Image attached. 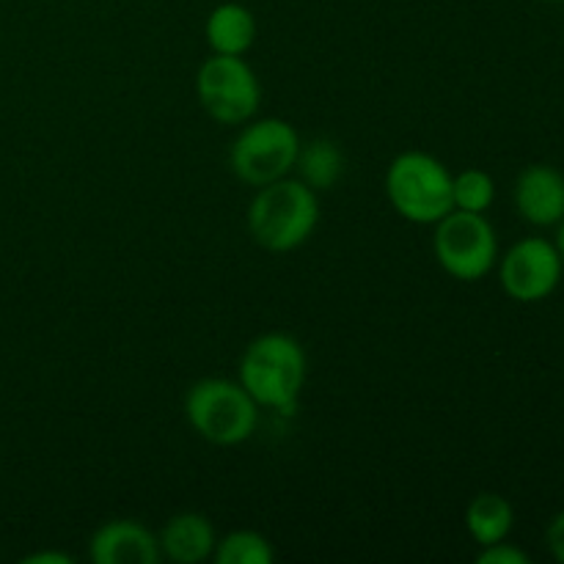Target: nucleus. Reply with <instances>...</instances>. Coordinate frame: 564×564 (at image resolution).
<instances>
[{
  "label": "nucleus",
  "instance_id": "1",
  "mask_svg": "<svg viewBox=\"0 0 564 564\" xmlns=\"http://www.w3.org/2000/svg\"><path fill=\"white\" fill-rule=\"evenodd\" d=\"M319 224L317 191L303 180H275L259 187L248 207V229L257 246L270 253L301 248Z\"/></svg>",
  "mask_w": 564,
  "mask_h": 564
},
{
  "label": "nucleus",
  "instance_id": "2",
  "mask_svg": "<svg viewBox=\"0 0 564 564\" xmlns=\"http://www.w3.org/2000/svg\"><path fill=\"white\" fill-rule=\"evenodd\" d=\"M306 352L290 334H262L246 347L240 361V383L257 405L279 413L295 411L306 386Z\"/></svg>",
  "mask_w": 564,
  "mask_h": 564
},
{
  "label": "nucleus",
  "instance_id": "3",
  "mask_svg": "<svg viewBox=\"0 0 564 564\" xmlns=\"http://www.w3.org/2000/svg\"><path fill=\"white\" fill-rule=\"evenodd\" d=\"M386 196L391 207L411 224H438L455 209L452 174L427 152H402L386 171Z\"/></svg>",
  "mask_w": 564,
  "mask_h": 564
},
{
  "label": "nucleus",
  "instance_id": "4",
  "mask_svg": "<svg viewBox=\"0 0 564 564\" xmlns=\"http://www.w3.org/2000/svg\"><path fill=\"white\" fill-rule=\"evenodd\" d=\"M185 416L204 441L215 446H237L253 435L259 405L242 383L207 378L191 386L185 397Z\"/></svg>",
  "mask_w": 564,
  "mask_h": 564
},
{
  "label": "nucleus",
  "instance_id": "5",
  "mask_svg": "<svg viewBox=\"0 0 564 564\" xmlns=\"http://www.w3.org/2000/svg\"><path fill=\"white\" fill-rule=\"evenodd\" d=\"M301 135L284 119H257L242 127L229 149V165L242 182L264 187L284 180L301 154Z\"/></svg>",
  "mask_w": 564,
  "mask_h": 564
},
{
  "label": "nucleus",
  "instance_id": "6",
  "mask_svg": "<svg viewBox=\"0 0 564 564\" xmlns=\"http://www.w3.org/2000/svg\"><path fill=\"white\" fill-rule=\"evenodd\" d=\"M435 259L457 281H479L499 259V240L485 213L452 209L435 224Z\"/></svg>",
  "mask_w": 564,
  "mask_h": 564
},
{
  "label": "nucleus",
  "instance_id": "7",
  "mask_svg": "<svg viewBox=\"0 0 564 564\" xmlns=\"http://www.w3.org/2000/svg\"><path fill=\"white\" fill-rule=\"evenodd\" d=\"M196 91L204 110L218 124H246L257 116L262 102V86L242 55H218L207 58L198 69Z\"/></svg>",
  "mask_w": 564,
  "mask_h": 564
},
{
  "label": "nucleus",
  "instance_id": "8",
  "mask_svg": "<svg viewBox=\"0 0 564 564\" xmlns=\"http://www.w3.org/2000/svg\"><path fill=\"white\" fill-rule=\"evenodd\" d=\"M562 264L554 242L543 237H527L516 242L501 259V286L512 301H545L560 286Z\"/></svg>",
  "mask_w": 564,
  "mask_h": 564
},
{
  "label": "nucleus",
  "instance_id": "9",
  "mask_svg": "<svg viewBox=\"0 0 564 564\" xmlns=\"http://www.w3.org/2000/svg\"><path fill=\"white\" fill-rule=\"evenodd\" d=\"M94 564H158L163 560L160 540L138 521H110L94 532L88 545Z\"/></svg>",
  "mask_w": 564,
  "mask_h": 564
},
{
  "label": "nucleus",
  "instance_id": "10",
  "mask_svg": "<svg viewBox=\"0 0 564 564\" xmlns=\"http://www.w3.org/2000/svg\"><path fill=\"white\" fill-rule=\"evenodd\" d=\"M516 207L534 226H554L564 218V176L554 165H529L516 182Z\"/></svg>",
  "mask_w": 564,
  "mask_h": 564
},
{
  "label": "nucleus",
  "instance_id": "11",
  "mask_svg": "<svg viewBox=\"0 0 564 564\" xmlns=\"http://www.w3.org/2000/svg\"><path fill=\"white\" fill-rule=\"evenodd\" d=\"M158 540L160 551H163V560H171L176 564H198L209 560L215 545H218L215 527L202 512H180V516H174L165 523Z\"/></svg>",
  "mask_w": 564,
  "mask_h": 564
},
{
  "label": "nucleus",
  "instance_id": "12",
  "mask_svg": "<svg viewBox=\"0 0 564 564\" xmlns=\"http://www.w3.org/2000/svg\"><path fill=\"white\" fill-rule=\"evenodd\" d=\"M207 44L218 55H246L257 42V17L242 3H220L209 11Z\"/></svg>",
  "mask_w": 564,
  "mask_h": 564
},
{
  "label": "nucleus",
  "instance_id": "13",
  "mask_svg": "<svg viewBox=\"0 0 564 564\" xmlns=\"http://www.w3.org/2000/svg\"><path fill=\"white\" fill-rule=\"evenodd\" d=\"M516 523L512 505L499 494H479L466 510V529L474 538V543L494 545L507 540Z\"/></svg>",
  "mask_w": 564,
  "mask_h": 564
},
{
  "label": "nucleus",
  "instance_id": "14",
  "mask_svg": "<svg viewBox=\"0 0 564 564\" xmlns=\"http://www.w3.org/2000/svg\"><path fill=\"white\" fill-rule=\"evenodd\" d=\"M295 169L301 171V180L312 191H330L345 174V154L328 138H314L306 147H301Z\"/></svg>",
  "mask_w": 564,
  "mask_h": 564
},
{
  "label": "nucleus",
  "instance_id": "15",
  "mask_svg": "<svg viewBox=\"0 0 564 564\" xmlns=\"http://www.w3.org/2000/svg\"><path fill=\"white\" fill-rule=\"evenodd\" d=\"M213 556L218 564H270L273 562V545L268 543L264 534L240 529V532L226 534L215 545Z\"/></svg>",
  "mask_w": 564,
  "mask_h": 564
},
{
  "label": "nucleus",
  "instance_id": "16",
  "mask_svg": "<svg viewBox=\"0 0 564 564\" xmlns=\"http://www.w3.org/2000/svg\"><path fill=\"white\" fill-rule=\"evenodd\" d=\"M496 198V182L479 169H466L452 176V202L463 213H485Z\"/></svg>",
  "mask_w": 564,
  "mask_h": 564
},
{
  "label": "nucleus",
  "instance_id": "17",
  "mask_svg": "<svg viewBox=\"0 0 564 564\" xmlns=\"http://www.w3.org/2000/svg\"><path fill=\"white\" fill-rule=\"evenodd\" d=\"M479 564H529V556L516 545H507L505 540L494 545H485L482 554L477 556Z\"/></svg>",
  "mask_w": 564,
  "mask_h": 564
},
{
  "label": "nucleus",
  "instance_id": "18",
  "mask_svg": "<svg viewBox=\"0 0 564 564\" xmlns=\"http://www.w3.org/2000/svg\"><path fill=\"white\" fill-rule=\"evenodd\" d=\"M549 549L551 554L556 556L564 564V512H560V516L551 521L549 527Z\"/></svg>",
  "mask_w": 564,
  "mask_h": 564
},
{
  "label": "nucleus",
  "instance_id": "19",
  "mask_svg": "<svg viewBox=\"0 0 564 564\" xmlns=\"http://www.w3.org/2000/svg\"><path fill=\"white\" fill-rule=\"evenodd\" d=\"M25 564H72L69 554H61V551H39L22 560Z\"/></svg>",
  "mask_w": 564,
  "mask_h": 564
},
{
  "label": "nucleus",
  "instance_id": "20",
  "mask_svg": "<svg viewBox=\"0 0 564 564\" xmlns=\"http://www.w3.org/2000/svg\"><path fill=\"white\" fill-rule=\"evenodd\" d=\"M556 251H560L562 262H564V218L560 220V235H556Z\"/></svg>",
  "mask_w": 564,
  "mask_h": 564
},
{
  "label": "nucleus",
  "instance_id": "21",
  "mask_svg": "<svg viewBox=\"0 0 564 564\" xmlns=\"http://www.w3.org/2000/svg\"><path fill=\"white\" fill-rule=\"evenodd\" d=\"M549 3H564V0H549Z\"/></svg>",
  "mask_w": 564,
  "mask_h": 564
}]
</instances>
